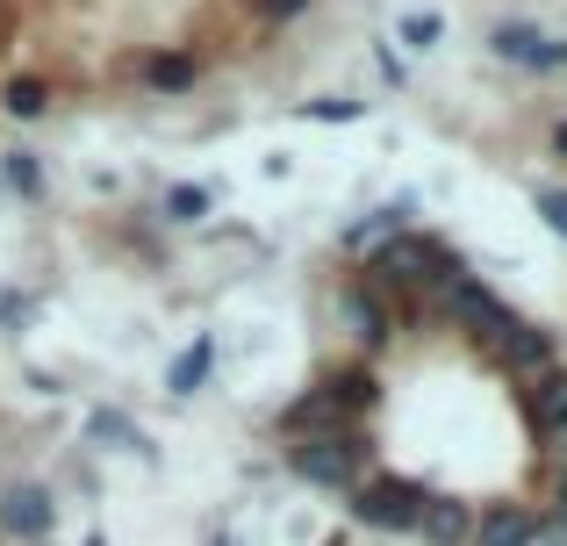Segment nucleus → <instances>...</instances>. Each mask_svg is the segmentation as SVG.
Segmentation results:
<instances>
[{
	"instance_id": "1",
	"label": "nucleus",
	"mask_w": 567,
	"mask_h": 546,
	"mask_svg": "<svg viewBox=\"0 0 567 546\" xmlns=\"http://www.w3.org/2000/svg\"><path fill=\"white\" fill-rule=\"evenodd\" d=\"M460 253H445L439 238H416V230H402V238H388L367 253V288L381 295L388 309H410L416 295H439L445 280H460Z\"/></svg>"
},
{
	"instance_id": "2",
	"label": "nucleus",
	"mask_w": 567,
	"mask_h": 546,
	"mask_svg": "<svg viewBox=\"0 0 567 546\" xmlns=\"http://www.w3.org/2000/svg\"><path fill=\"white\" fill-rule=\"evenodd\" d=\"M288 467L309 482V490L352 496L367 482V467H374V439H367L360 424H346V432H317V439H295V446H288Z\"/></svg>"
},
{
	"instance_id": "3",
	"label": "nucleus",
	"mask_w": 567,
	"mask_h": 546,
	"mask_svg": "<svg viewBox=\"0 0 567 546\" xmlns=\"http://www.w3.org/2000/svg\"><path fill=\"white\" fill-rule=\"evenodd\" d=\"M424 504H431V490L416 475H367L360 490L346 496V511L367 533H416V525H424Z\"/></svg>"
},
{
	"instance_id": "4",
	"label": "nucleus",
	"mask_w": 567,
	"mask_h": 546,
	"mask_svg": "<svg viewBox=\"0 0 567 546\" xmlns=\"http://www.w3.org/2000/svg\"><path fill=\"white\" fill-rule=\"evenodd\" d=\"M439 317L453 323V331L482 338V346H503V338H511L517 323H525L511 302H503V295H488L474 274H460V280H445V288H439Z\"/></svg>"
},
{
	"instance_id": "5",
	"label": "nucleus",
	"mask_w": 567,
	"mask_h": 546,
	"mask_svg": "<svg viewBox=\"0 0 567 546\" xmlns=\"http://www.w3.org/2000/svg\"><path fill=\"white\" fill-rule=\"evenodd\" d=\"M0 533L22 539V546H43L58 533V496L43 482H8L0 490Z\"/></svg>"
},
{
	"instance_id": "6",
	"label": "nucleus",
	"mask_w": 567,
	"mask_h": 546,
	"mask_svg": "<svg viewBox=\"0 0 567 546\" xmlns=\"http://www.w3.org/2000/svg\"><path fill=\"white\" fill-rule=\"evenodd\" d=\"M338 317L352 323V338H360V352H381V346H395V309L381 302L367 280H352L346 295H338Z\"/></svg>"
},
{
	"instance_id": "7",
	"label": "nucleus",
	"mask_w": 567,
	"mask_h": 546,
	"mask_svg": "<svg viewBox=\"0 0 567 546\" xmlns=\"http://www.w3.org/2000/svg\"><path fill=\"white\" fill-rule=\"evenodd\" d=\"M346 424H352V418L338 410V395L317 381L309 395H295V403L274 418V432H288V439H317V432H346Z\"/></svg>"
},
{
	"instance_id": "8",
	"label": "nucleus",
	"mask_w": 567,
	"mask_h": 546,
	"mask_svg": "<svg viewBox=\"0 0 567 546\" xmlns=\"http://www.w3.org/2000/svg\"><path fill=\"white\" fill-rule=\"evenodd\" d=\"M525 424L539 439H567V367H546L525 389Z\"/></svg>"
},
{
	"instance_id": "9",
	"label": "nucleus",
	"mask_w": 567,
	"mask_h": 546,
	"mask_svg": "<svg viewBox=\"0 0 567 546\" xmlns=\"http://www.w3.org/2000/svg\"><path fill=\"white\" fill-rule=\"evenodd\" d=\"M410 216H416V195H395V202H381L367 224H352L338 245H346V253H374V245H388V238H402V230H410Z\"/></svg>"
},
{
	"instance_id": "10",
	"label": "nucleus",
	"mask_w": 567,
	"mask_h": 546,
	"mask_svg": "<svg viewBox=\"0 0 567 546\" xmlns=\"http://www.w3.org/2000/svg\"><path fill=\"white\" fill-rule=\"evenodd\" d=\"M532 539H539V511L525 504H488L474 525V546H532Z\"/></svg>"
},
{
	"instance_id": "11",
	"label": "nucleus",
	"mask_w": 567,
	"mask_h": 546,
	"mask_svg": "<svg viewBox=\"0 0 567 546\" xmlns=\"http://www.w3.org/2000/svg\"><path fill=\"white\" fill-rule=\"evenodd\" d=\"M496 360L511 367V374H546V367L560 360V346H554V331H539V323H517V331L496 346Z\"/></svg>"
},
{
	"instance_id": "12",
	"label": "nucleus",
	"mask_w": 567,
	"mask_h": 546,
	"mask_svg": "<svg viewBox=\"0 0 567 546\" xmlns=\"http://www.w3.org/2000/svg\"><path fill=\"white\" fill-rule=\"evenodd\" d=\"M431 546H467L474 539V511L460 504V496H431L424 504V525H416Z\"/></svg>"
},
{
	"instance_id": "13",
	"label": "nucleus",
	"mask_w": 567,
	"mask_h": 546,
	"mask_svg": "<svg viewBox=\"0 0 567 546\" xmlns=\"http://www.w3.org/2000/svg\"><path fill=\"white\" fill-rule=\"evenodd\" d=\"M323 389L338 395V410H346L352 424H360L367 410L381 403V381H374V367H338V374H323Z\"/></svg>"
},
{
	"instance_id": "14",
	"label": "nucleus",
	"mask_w": 567,
	"mask_h": 546,
	"mask_svg": "<svg viewBox=\"0 0 567 546\" xmlns=\"http://www.w3.org/2000/svg\"><path fill=\"white\" fill-rule=\"evenodd\" d=\"M86 439H94L101 453L115 446V453H137V461H152V439H144L137 424L123 418V410H94V418H86Z\"/></svg>"
},
{
	"instance_id": "15",
	"label": "nucleus",
	"mask_w": 567,
	"mask_h": 546,
	"mask_svg": "<svg viewBox=\"0 0 567 546\" xmlns=\"http://www.w3.org/2000/svg\"><path fill=\"white\" fill-rule=\"evenodd\" d=\"M208 367H216V338H194L181 360L166 367V389H173V395H194V389L208 381Z\"/></svg>"
},
{
	"instance_id": "16",
	"label": "nucleus",
	"mask_w": 567,
	"mask_h": 546,
	"mask_svg": "<svg viewBox=\"0 0 567 546\" xmlns=\"http://www.w3.org/2000/svg\"><path fill=\"white\" fill-rule=\"evenodd\" d=\"M539 29H532V22H496V29H488V51H496V58H511V65H532V58H539Z\"/></svg>"
},
{
	"instance_id": "17",
	"label": "nucleus",
	"mask_w": 567,
	"mask_h": 546,
	"mask_svg": "<svg viewBox=\"0 0 567 546\" xmlns=\"http://www.w3.org/2000/svg\"><path fill=\"white\" fill-rule=\"evenodd\" d=\"M144 86H152V94H187V86H194V58L158 51L152 65H144Z\"/></svg>"
},
{
	"instance_id": "18",
	"label": "nucleus",
	"mask_w": 567,
	"mask_h": 546,
	"mask_svg": "<svg viewBox=\"0 0 567 546\" xmlns=\"http://www.w3.org/2000/svg\"><path fill=\"white\" fill-rule=\"evenodd\" d=\"M0 181H8L22 202H43V166H37V152H0Z\"/></svg>"
},
{
	"instance_id": "19",
	"label": "nucleus",
	"mask_w": 567,
	"mask_h": 546,
	"mask_svg": "<svg viewBox=\"0 0 567 546\" xmlns=\"http://www.w3.org/2000/svg\"><path fill=\"white\" fill-rule=\"evenodd\" d=\"M8 115H22V123H37L43 109H51V80H8Z\"/></svg>"
},
{
	"instance_id": "20",
	"label": "nucleus",
	"mask_w": 567,
	"mask_h": 546,
	"mask_svg": "<svg viewBox=\"0 0 567 546\" xmlns=\"http://www.w3.org/2000/svg\"><path fill=\"white\" fill-rule=\"evenodd\" d=\"M208 216V187H166V224H202Z\"/></svg>"
},
{
	"instance_id": "21",
	"label": "nucleus",
	"mask_w": 567,
	"mask_h": 546,
	"mask_svg": "<svg viewBox=\"0 0 567 546\" xmlns=\"http://www.w3.org/2000/svg\"><path fill=\"white\" fill-rule=\"evenodd\" d=\"M367 101H346V94H323V101H302V115L309 123H352V115H360Z\"/></svg>"
},
{
	"instance_id": "22",
	"label": "nucleus",
	"mask_w": 567,
	"mask_h": 546,
	"mask_svg": "<svg viewBox=\"0 0 567 546\" xmlns=\"http://www.w3.org/2000/svg\"><path fill=\"white\" fill-rule=\"evenodd\" d=\"M439 14H402V43H410V51H431V43H439Z\"/></svg>"
},
{
	"instance_id": "23",
	"label": "nucleus",
	"mask_w": 567,
	"mask_h": 546,
	"mask_svg": "<svg viewBox=\"0 0 567 546\" xmlns=\"http://www.w3.org/2000/svg\"><path fill=\"white\" fill-rule=\"evenodd\" d=\"M532 72H567V37H546L539 58H532Z\"/></svg>"
},
{
	"instance_id": "24",
	"label": "nucleus",
	"mask_w": 567,
	"mask_h": 546,
	"mask_svg": "<svg viewBox=\"0 0 567 546\" xmlns=\"http://www.w3.org/2000/svg\"><path fill=\"white\" fill-rule=\"evenodd\" d=\"M539 216H546V224H554L560 238H567V195H560V187H539Z\"/></svg>"
},
{
	"instance_id": "25",
	"label": "nucleus",
	"mask_w": 567,
	"mask_h": 546,
	"mask_svg": "<svg viewBox=\"0 0 567 546\" xmlns=\"http://www.w3.org/2000/svg\"><path fill=\"white\" fill-rule=\"evenodd\" d=\"M0 323H8V331H22V323H29V295L0 288Z\"/></svg>"
},
{
	"instance_id": "26",
	"label": "nucleus",
	"mask_w": 567,
	"mask_h": 546,
	"mask_svg": "<svg viewBox=\"0 0 567 546\" xmlns=\"http://www.w3.org/2000/svg\"><path fill=\"white\" fill-rule=\"evenodd\" d=\"M302 8H309V0H259V14H266V22H295Z\"/></svg>"
},
{
	"instance_id": "27",
	"label": "nucleus",
	"mask_w": 567,
	"mask_h": 546,
	"mask_svg": "<svg viewBox=\"0 0 567 546\" xmlns=\"http://www.w3.org/2000/svg\"><path fill=\"white\" fill-rule=\"evenodd\" d=\"M554 511L567 518V461H560V475H554Z\"/></svg>"
},
{
	"instance_id": "28",
	"label": "nucleus",
	"mask_w": 567,
	"mask_h": 546,
	"mask_svg": "<svg viewBox=\"0 0 567 546\" xmlns=\"http://www.w3.org/2000/svg\"><path fill=\"white\" fill-rule=\"evenodd\" d=\"M554 152H560V158H567V123H554Z\"/></svg>"
},
{
	"instance_id": "29",
	"label": "nucleus",
	"mask_w": 567,
	"mask_h": 546,
	"mask_svg": "<svg viewBox=\"0 0 567 546\" xmlns=\"http://www.w3.org/2000/svg\"><path fill=\"white\" fill-rule=\"evenodd\" d=\"M323 546H352V539H346V533H331V539H323Z\"/></svg>"
},
{
	"instance_id": "30",
	"label": "nucleus",
	"mask_w": 567,
	"mask_h": 546,
	"mask_svg": "<svg viewBox=\"0 0 567 546\" xmlns=\"http://www.w3.org/2000/svg\"><path fill=\"white\" fill-rule=\"evenodd\" d=\"M86 546H109V539H101V533H86Z\"/></svg>"
},
{
	"instance_id": "31",
	"label": "nucleus",
	"mask_w": 567,
	"mask_h": 546,
	"mask_svg": "<svg viewBox=\"0 0 567 546\" xmlns=\"http://www.w3.org/2000/svg\"><path fill=\"white\" fill-rule=\"evenodd\" d=\"M208 546H230V539H208Z\"/></svg>"
}]
</instances>
